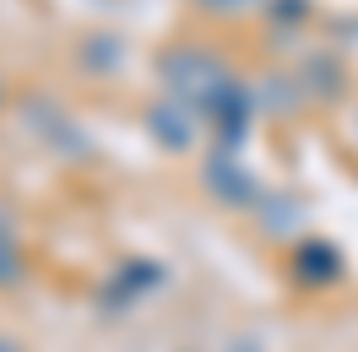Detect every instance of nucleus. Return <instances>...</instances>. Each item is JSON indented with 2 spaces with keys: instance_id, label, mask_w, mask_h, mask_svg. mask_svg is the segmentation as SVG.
Returning a JSON list of instances; mask_svg holds the SVG:
<instances>
[{
  "instance_id": "nucleus-9",
  "label": "nucleus",
  "mask_w": 358,
  "mask_h": 352,
  "mask_svg": "<svg viewBox=\"0 0 358 352\" xmlns=\"http://www.w3.org/2000/svg\"><path fill=\"white\" fill-rule=\"evenodd\" d=\"M255 103L266 114H293L299 103H310V98H304V87L288 82V76H266V82H255Z\"/></svg>"
},
{
  "instance_id": "nucleus-6",
  "label": "nucleus",
  "mask_w": 358,
  "mask_h": 352,
  "mask_svg": "<svg viewBox=\"0 0 358 352\" xmlns=\"http://www.w3.org/2000/svg\"><path fill=\"white\" fill-rule=\"evenodd\" d=\"M293 277L310 287H326V282H342V255H336V244L326 239H304L293 249Z\"/></svg>"
},
{
  "instance_id": "nucleus-12",
  "label": "nucleus",
  "mask_w": 358,
  "mask_h": 352,
  "mask_svg": "<svg viewBox=\"0 0 358 352\" xmlns=\"http://www.w3.org/2000/svg\"><path fill=\"white\" fill-rule=\"evenodd\" d=\"M266 17H271V22H282V27L310 22V0H266Z\"/></svg>"
},
{
  "instance_id": "nucleus-1",
  "label": "nucleus",
  "mask_w": 358,
  "mask_h": 352,
  "mask_svg": "<svg viewBox=\"0 0 358 352\" xmlns=\"http://www.w3.org/2000/svg\"><path fill=\"white\" fill-rule=\"evenodd\" d=\"M234 71L223 66V54L212 44H169L157 54V92H169L179 103H190V109L201 114L206 98L223 87Z\"/></svg>"
},
{
  "instance_id": "nucleus-8",
  "label": "nucleus",
  "mask_w": 358,
  "mask_h": 352,
  "mask_svg": "<svg viewBox=\"0 0 358 352\" xmlns=\"http://www.w3.org/2000/svg\"><path fill=\"white\" fill-rule=\"evenodd\" d=\"M120 66H125V44H120L114 33H92V38H82V71H92V76H114Z\"/></svg>"
},
{
  "instance_id": "nucleus-7",
  "label": "nucleus",
  "mask_w": 358,
  "mask_h": 352,
  "mask_svg": "<svg viewBox=\"0 0 358 352\" xmlns=\"http://www.w3.org/2000/svg\"><path fill=\"white\" fill-rule=\"evenodd\" d=\"M255 212H261V233H271V239H282V233H293V222L304 217V206H299V196H288V190H266V196L255 200Z\"/></svg>"
},
{
  "instance_id": "nucleus-13",
  "label": "nucleus",
  "mask_w": 358,
  "mask_h": 352,
  "mask_svg": "<svg viewBox=\"0 0 358 352\" xmlns=\"http://www.w3.org/2000/svg\"><path fill=\"white\" fill-rule=\"evenodd\" d=\"M6 103H11V87H6V76H0V109H6Z\"/></svg>"
},
{
  "instance_id": "nucleus-3",
  "label": "nucleus",
  "mask_w": 358,
  "mask_h": 352,
  "mask_svg": "<svg viewBox=\"0 0 358 352\" xmlns=\"http://www.w3.org/2000/svg\"><path fill=\"white\" fill-rule=\"evenodd\" d=\"M141 119H147V135H152L163 152H190L196 135H201V114L190 109V103H179V98H169V92H157L152 103L141 109Z\"/></svg>"
},
{
  "instance_id": "nucleus-5",
  "label": "nucleus",
  "mask_w": 358,
  "mask_h": 352,
  "mask_svg": "<svg viewBox=\"0 0 358 352\" xmlns=\"http://www.w3.org/2000/svg\"><path fill=\"white\" fill-rule=\"evenodd\" d=\"M299 87H304V98L336 103V98L348 92V71H342V60H336L331 49H310L304 66H299Z\"/></svg>"
},
{
  "instance_id": "nucleus-2",
  "label": "nucleus",
  "mask_w": 358,
  "mask_h": 352,
  "mask_svg": "<svg viewBox=\"0 0 358 352\" xmlns=\"http://www.w3.org/2000/svg\"><path fill=\"white\" fill-rule=\"evenodd\" d=\"M17 114H22V125L44 141L49 152H60V157H92V141L82 135V125H76L71 109H66V103H55L49 92H27L22 103H17Z\"/></svg>"
},
{
  "instance_id": "nucleus-14",
  "label": "nucleus",
  "mask_w": 358,
  "mask_h": 352,
  "mask_svg": "<svg viewBox=\"0 0 358 352\" xmlns=\"http://www.w3.org/2000/svg\"><path fill=\"white\" fill-rule=\"evenodd\" d=\"M0 352H22V347H17V342H6V336H0Z\"/></svg>"
},
{
  "instance_id": "nucleus-11",
  "label": "nucleus",
  "mask_w": 358,
  "mask_h": 352,
  "mask_svg": "<svg viewBox=\"0 0 358 352\" xmlns=\"http://www.w3.org/2000/svg\"><path fill=\"white\" fill-rule=\"evenodd\" d=\"M11 282H22V249L6 239V228H0V287H11Z\"/></svg>"
},
{
  "instance_id": "nucleus-10",
  "label": "nucleus",
  "mask_w": 358,
  "mask_h": 352,
  "mask_svg": "<svg viewBox=\"0 0 358 352\" xmlns=\"http://www.w3.org/2000/svg\"><path fill=\"white\" fill-rule=\"evenodd\" d=\"M201 17H223V22H234V17H250L261 0H190Z\"/></svg>"
},
{
  "instance_id": "nucleus-4",
  "label": "nucleus",
  "mask_w": 358,
  "mask_h": 352,
  "mask_svg": "<svg viewBox=\"0 0 358 352\" xmlns=\"http://www.w3.org/2000/svg\"><path fill=\"white\" fill-rule=\"evenodd\" d=\"M201 184H206V196H217L223 206H255V200L266 196V190H261V179L250 174L234 152H212V157H206Z\"/></svg>"
}]
</instances>
